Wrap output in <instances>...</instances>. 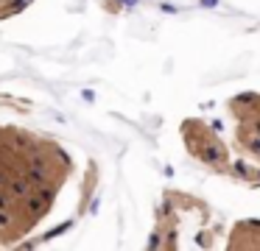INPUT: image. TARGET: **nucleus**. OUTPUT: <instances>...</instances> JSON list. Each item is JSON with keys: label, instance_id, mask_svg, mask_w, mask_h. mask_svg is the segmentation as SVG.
Returning <instances> with one entry per match:
<instances>
[{"label": "nucleus", "instance_id": "nucleus-1", "mask_svg": "<svg viewBox=\"0 0 260 251\" xmlns=\"http://www.w3.org/2000/svg\"><path fill=\"white\" fill-rule=\"evenodd\" d=\"M73 173L59 139L23 126H0V248L28 237Z\"/></svg>", "mask_w": 260, "mask_h": 251}, {"label": "nucleus", "instance_id": "nucleus-2", "mask_svg": "<svg viewBox=\"0 0 260 251\" xmlns=\"http://www.w3.org/2000/svg\"><path fill=\"white\" fill-rule=\"evenodd\" d=\"M207 201L199 198V195H190L185 190H165L162 201H159L157 212H154V226L148 232L146 248L151 251H171V248H182V221L187 215L199 209H207Z\"/></svg>", "mask_w": 260, "mask_h": 251}, {"label": "nucleus", "instance_id": "nucleus-3", "mask_svg": "<svg viewBox=\"0 0 260 251\" xmlns=\"http://www.w3.org/2000/svg\"><path fill=\"white\" fill-rule=\"evenodd\" d=\"M179 137H182V145H185L187 156H193L204 170L218 173L224 178L230 176L235 156H232L230 145L224 142V137L207 120H202V117H185L179 123Z\"/></svg>", "mask_w": 260, "mask_h": 251}, {"label": "nucleus", "instance_id": "nucleus-4", "mask_svg": "<svg viewBox=\"0 0 260 251\" xmlns=\"http://www.w3.org/2000/svg\"><path fill=\"white\" fill-rule=\"evenodd\" d=\"M226 112L235 123L249 126L254 134H260V92H238L226 100Z\"/></svg>", "mask_w": 260, "mask_h": 251}, {"label": "nucleus", "instance_id": "nucleus-5", "mask_svg": "<svg viewBox=\"0 0 260 251\" xmlns=\"http://www.w3.org/2000/svg\"><path fill=\"white\" fill-rule=\"evenodd\" d=\"M226 248L230 251H260V221L257 218L238 221L226 232Z\"/></svg>", "mask_w": 260, "mask_h": 251}, {"label": "nucleus", "instance_id": "nucleus-6", "mask_svg": "<svg viewBox=\"0 0 260 251\" xmlns=\"http://www.w3.org/2000/svg\"><path fill=\"white\" fill-rule=\"evenodd\" d=\"M232 148L238 151V156L252 159L260 165V134H254L249 126L235 123V134H232Z\"/></svg>", "mask_w": 260, "mask_h": 251}, {"label": "nucleus", "instance_id": "nucleus-7", "mask_svg": "<svg viewBox=\"0 0 260 251\" xmlns=\"http://www.w3.org/2000/svg\"><path fill=\"white\" fill-rule=\"evenodd\" d=\"M226 178H232V182H238V184H246V187H260V165L252 159L238 156V159L232 162V170Z\"/></svg>", "mask_w": 260, "mask_h": 251}, {"label": "nucleus", "instance_id": "nucleus-8", "mask_svg": "<svg viewBox=\"0 0 260 251\" xmlns=\"http://www.w3.org/2000/svg\"><path fill=\"white\" fill-rule=\"evenodd\" d=\"M31 3H34V0H0V22L17 17L20 11H25Z\"/></svg>", "mask_w": 260, "mask_h": 251}]
</instances>
